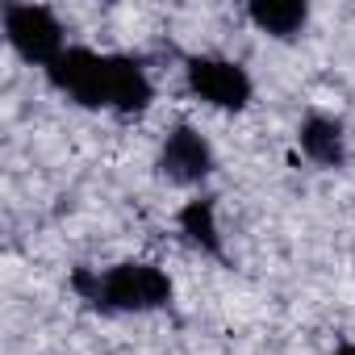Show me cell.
<instances>
[{
    "instance_id": "cell-6",
    "label": "cell",
    "mask_w": 355,
    "mask_h": 355,
    "mask_svg": "<svg viewBox=\"0 0 355 355\" xmlns=\"http://www.w3.org/2000/svg\"><path fill=\"white\" fill-rule=\"evenodd\" d=\"M297 146L301 155L322 167V171H343L351 150H347V125L330 113H305L297 125Z\"/></svg>"
},
{
    "instance_id": "cell-1",
    "label": "cell",
    "mask_w": 355,
    "mask_h": 355,
    "mask_svg": "<svg viewBox=\"0 0 355 355\" xmlns=\"http://www.w3.org/2000/svg\"><path fill=\"white\" fill-rule=\"evenodd\" d=\"M71 288L101 313H155L167 309L175 297L171 276L150 259H121L105 272L76 268Z\"/></svg>"
},
{
    "instance_id": "cell-3",
    "label": "cell",
    "mask_w": 355,
    "mask_h": 355,
    "mask_svg": "<svg viewBox=\"0 0 355 355\" xmlns=\"http://www.w3.org/2000/svg\"><path fill=\"white\" fill-rule=\"evenodd\" d=\"M46 80L55 92H63L80 109H109V101H113V55H101L92 46H67L46 67Z\"/></svg>"
},
{
    "instance_id": "cell-4",
    "label": "cell",
    "mask_w": 355,
    "mask_h": 355,
    "mask_svg": "<svg viewBox=\"0 0 355 355\" xmlns=\"http://www.w3.org/2000/svg\"><path fill=\"white\" fill-rule=\"evenodd\" d=\"M184 84L189 92L222 113H243L255 96V80L243 63L222 59V55H189L184 59Z\"/></svg>"
},
{
    "instance_id": "cell-9",
    "label": "cell",
    "mask_w": 355,
    "mask_h": 355,
    "mask_svg": "<svg viewBox=\"0 0 355 355\" xmlns=\"http://www.w3.org/2000/svg\"><path fill=\"white\" fill-rule=\"evenodd\" d=\"M330 355H355V338H343V343H338Z\"/></svg>"
},
{
    "instance_id": "cell-2",
    "label": "cell",
    "mask_w": 355,
    "mask_h": 355,
    "mask_svg": "<svg viewBox=\"0 0 355 355\" xmlns=\"http://www.w3.org/2000/svg\"><path fill=\"white\" fill-rule=\"evenodd\" d=\"M0 26H5V42L13 46V55L21 63L42 67V71L67 51V30H63L59 13L51 5H21V0H9V5H0Z\"/></svg>"
},
{
    "instance_id": "cell-5",
    "label": "cell",
    "mask_w": 355,
    "mask_h": 355,
    "mask_svg": "<svg viewBox=\"0 0 355 355\" xmlns=\"http://www.w3.org/2000/svg\"><path fill=\"white\" fill-rule=\"evenodd\" d=\"M155 171H159V180H167L175 189H201L218 171V150L197 125L180 121L163 134L159 155H155Z\"/></svg>"
},
{
    "instance_id": "cell-8",
    "label": "cell",
    "mask_w": 355,
    "mask_h": 355,
    "mask_svg": "<svg viewBox=\"0 0 355 355\" xmlns=\"http://www.w3.org/2000/svg\"><path fill=\"white\" fill-rule=\"evenodd\" d=\"M247 21L276 42H297L309 26V5L305 0H251Z\"/></svg>"
},
{
    "instance_id": "cell-7",
    "label": "cell",
    "mask_w": 355,
    "mask_h": 355,
    "mask_svg": "<svg viewBox=\"0 0 355 355\" xmlns=\"http://www.w3.org/2000/svg\"><path fill=\"white\" fill-rule=\"evenodd\" d=\"M175 226H180L184 243L197 247L201 255L226 263V234L218 226V201L214 197H193L180 205V214H175Z\"/></svg>"
}]
</instances>
